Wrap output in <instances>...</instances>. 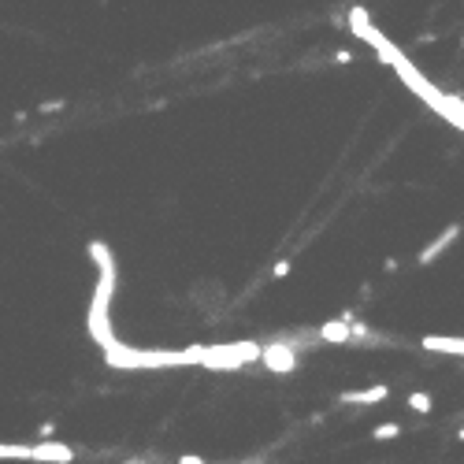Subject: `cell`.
<instances>
[{
    "label": "cell",
    "mask_w": 464,
    "mask_h": 464,
    "mask_svg": "<svg viewBox=\"0 0 464 464\" xmlns=\"http://www.w3.org/2000/svg\"><path fill=\"white\" fill-rule=\"evenodd\" d=\"M457 435H461V442H464V427H461V431H457Z\"/></svg>",
    "instance_id": "e0dca14e"
},
{
    "label": "cell",
    "mask_w": 464,
    "mask_h": 464,
    "mask_svg": "<svg viewBox=\"0 0 464 464\" xmlns=\"http://www.w3.org/2000/svg\"><path fill=\"white\" fill-rule=\"evenodd\" d=\"M349 30H353V34H357L361 41H368V45H372L375 52H379V60L386 63V67H394V71H397V78H401V82H405L408 90H413V93H416L427 108H435V112H438L442 101H446V93H442L438 85H431V82L424 78V74L416 71V63L408 60L405 52H401L390 38L383 34L379 26H372V19H368V12H364V8H353V12H349Z\"/></svg>",
    "instance_id": "6da1fadb"
},
{
    "label": "cell",
    "mask_w": 464,
    "mask_h": 464,
    "mask_svg": "<svg viewBox=\"0 0 464 464\" xmlns=\"http://www.w3.org/2000/svg\"><path fill=\"white\" fill-rule=\"evenodd\" d=\"M320 338H323V342H334V345L353 342V327H349V320H331V323H323V327H320Z\"/></svg>",
    "instance_id": "9c48e42d"
},
{
    "label": "cell",
    "mask_w": 464,
    "mask_h": 464,
    "mask_svg": "<svg viewBox=\"0 0 464 464\" xmlns=\"http://www.w3.org/2000/svg\"><path fill=\"white\" fill-rule=\"evenodd\" d=\"M0 461H30V446H8V442H0Z\"/></svg>",
    "instance_id": "8fae6325"
},
{
    "label": "cell",
    "mask_w": 464,
    "mask_h": 464,
    "mask_svg": "<svg viewBox=\"0 0 464 464\" xmlns=\"http://www.w3.org/2000/svg\"><path fill=\"white\" fill-rule=\"evenodd\" d=\"M131 464H138V461H131Z\"/></svg>",
    "instance_id": "ac0fdd59"
},
{
    "label": "cell",
    "mask_w": 464,
    "mask_h": 464,
    "mask_svg": "<svg viewBox=\"0 0 464 464\" xmlns=\"http://www.w3.org/2000/svg\"><path fill=\"white\" fill-rule=\"evenodd\" d=\"M286 272H290V260H279V264H275V279H283Z\"/></svg>",
    "instance_id": "5bb4252c"
},
{
    "label": "cell",
    "mask_w": 464,
    "mask_h": 464,
    "mask_svg": "<svg viewBox=\"0 0 464 464\" xmlns=\"http://www.w3.org/2000/svg\"><path fill=\"white\" fill-rule=\"evenodd\" d=\"M264 368H272L279 375H286V372H294L297 368V353H294V345H283V342H272V345H264Z\"/></svg>",
    "instance_id": "5b68a950"
},
{
    "label": "cell",
    "mask_w": 464,
    "mask_h": 464,
    "mask_svg": "<svg viewBox=\"0 0 464 464\" xmlns=\"http://www.w3.org/2000/svg\"><path fill=\"white\" fill-rule=\"evenodd\" d=\"M179 464H204L201 457H193V453H186V457H179Z\"/></svg>",
    "instance_id": "2e32d148"
},
{
    "label": "cell",
    "mask_w": 464,
    "mask_h": 464,
    "mask_svg": "<svg viewBox=\"0 0 464 464\" xmlns=\"http://www.w3.org/2000/svg\"><path fill=\"white\" fill-rule=\"evenodd\" d=\"M457 234H461V223H453V226H446V231H442V234H438V238H435V242H431V245H427V249H424V253H420V264H431V260H435V256H438V253H446V249H449V245H453V242H457Z\"/></svg>",
    "instance_id": "52a82bcc"
},
{
    "label": "cell",
    "mask_w": 464,
    "mask_h": 464,
    "mask_svg": "<svg viewBox=\"0 0 464 464\" xmlns=\"http://www.w3.org/2000/svg\"><path fill=\"white\" fill-rule=\"evenodd\" d=\"M260 357H264V345L238 342V345H212V349H204L201 364H204V368L234 372V368H242V364H249V361H260Z\"/></svg>",
    "instance_id": "277c9868"
},
{
    "label": "cell",
    "mask_w": 464,
    "mask_h": 464,
    "mask_svg": "<svg viewBox=\"0 0 464 464\" xmlns=\"http://www.w3.org/2000/svg\"><path fill=\"white\" fill-rule=\"evenodd\" d=\"M90 256L97 260V290H93V305H90V338L93 342H101L104 349L112 345V331H108V305H112V294H115V260H112V253H108V245L104 242H93L90 245Z\"/></svg>",
    "instance_id": "7a4b0ae2"
},
{
    "label": "cell",
    "mask_w": 464,
    "mask_h": 464,
    "mask_svg": "<svg viewBox=\"0 0 464 464\" xmlns=\"http://www.w3.org/2000/svg\"><path fill=\"white\" fill-rule=\"evenodd\" d=\"M397 435H401V427H397V424H379V427H375L372 431V438H397Z\"/></svg>",
    "instance_id": "4fadbf2b"
},
{
    "label": "cell",
    "mask_w": 464,
    "mask_h": 464,
    "mask_svg": "<svg viewBox=\"0 0 464 464\" xmlns=\"http://www.w3.org/2000/svg\"><path fill=\"white\" fill-rule=\"evenodd\" d=\"M424 349H442V353H457V357H464V342L461 338H424Z\"/></svg>",
    "instance_id": "30bf717a"
},
{
    "label": "cell",
    "mask_w": 464,
    "mask_h": 464,
    "mask_svg": "<svg viewBox=\"0 0 464 464\" xmlns=\"http://www.w3.org/2000/svg\"><path fill=\"white\" fill-rule=\"evenodd\" d=\"M30 461L71 464V461H74V449H71V446H63V442H38V446H30Z\"/></svg>",
    "instance_id": "8992f818"
},
{
    "label": "cell",
    "mask_w": 464,
    "mask_h": 464,
    "mask_svg": "<svg viewBox=\"0 0 464 464\" xmlns=\"http://www.w3.org/2000/svg\"><path fill=\"white\" fill-rule=\"evenodd\" d=\"M386 397H390V386L375 383L372 390H345L342 401L345 405H375V401H386Z\"/></svg>",
    "instance_id": "ba28073f"
},
{
    "label": "cell",
    "mask_w": 464,
    "mask_h": 464,
    "mask_svg": "<svg viewBox=\"0 0 464 464\" xmlns=\"http://www.w3.org/2000/svg\"><path fill=\"white\" fill-rule=\"evenodd\" d=\"M408 408L413 413H431V394H408Z\"/></svg>",
    "instance_id": "7c38bea8"
},
{
    "label": "cell",
    "mask_w": 464,
    "mask_h": 464,
    "mask_svg": "<svg viewBox=\"0 0 464 464\" xmlns=\"http://www.w3.org/2000/svg\"><path fill=\"white\" fill-rule=\"evenodd\" d=\"M204 345H193V349H131V345L112 342L104 353V361L112 368H171V364H201Z\"/></svg>",
    "instance_id": "3957f363"
},
{
    "label": "cell",
    "mask_w": 464,
    "mask_h": 464,
    "mask_svg": "<svg viewBox=\"0 0 464 464\" xmlns=\"http://www.w3.org/2000/svg\"><path fill=\"white\" fill-rule=\"evenodd\" d=\"M56 108H63V101H45V104H41V112H56Z\"/></svg>",
    "instance_id": "9a60e30c"
}]
</instances>
